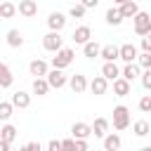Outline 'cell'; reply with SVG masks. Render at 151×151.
<instances>
[{
    "label": "cell",
    "mask_w": 151,
    "mask_h": 151,
    "mask_svg": "<svg viewBox=\"0 0 151 151\" xmlns=\"http://www.w3.org/2000/svg\"><path fill=\"white\" fill-rule=\"evenodd\" d=\"M42 47H45V50H50V52H59V50L64 47V38L59 35V31L47 33V35L42 38Z\"/></svg>",
    "instance_id": "cell-1"
},
{
    "label": "cell",
    "mask_w": 151,
    "mask_h": 151,
    "mask_svg": "<svg viewBox=\"0 0 151 151\" xmlns=\"http://www.w3.org/2000/svg\"><path fill=\"white\" fill-rule=\"evenodd\" d=\"M130 125V111L125 106H116L113 109V127L116 130H125Z\"/></svg>",
    "instance_id": "cell-2"
},
{
    "label": "cell",
    "mask_w": 151,
    "mask_h": 151,
    "mask_svg": "<svg viewBox=\"0 0 151 151\" xmlns=\"http://www.w3.org/2000/svg\"><path fill=\"white\" fill-rule=\"evenodd\" d=\"M134 33H139V35H146V33H151V14H146V12H139V14L134 17Z\"/></svg>",
    "instance_id": "cell-3"
},
{
    "label": "cell",
    "mask_w": 151,
    "mask_h": 151,
    "mask_svg": "<svg viewBox=\"0 0 151 151\" xmlns=\"http://www.w3.org/2000/svg\"><path fill=\"white\" fill-rule=\"evenodd\" d=\"M71 61H73V50H71V47H61V50L57 52V57L52 59V66H54V68H66Z\"/></svg>",
    "instance_id": "cell-4"
},
{
    "label": "cell",
    "mask_w": 151,
    "mask_h": 151,
    "mask_svg": "<svg viewBox=\"0 0 151 151\" xmlns=\"http://www.w3.org/2000/svg\"><path fill=\"white\" fill-rule=\"evenodd\" d=\"M71 132H73V137H76V139H87V137L92 134V127H90L87 123H73Z\"/></svg>",
    "instance_id": "cell-5"
},
{
    "label": "cell",
    "mask_w": 151,
    "mask_h": 151,
    "mask_svg": "<svg viewBox=\"0 0 151 151\" xmlns=\"http://www.w3.org/2000/svg\"><path fill=\"white\" fill-rule=\"evenodd\" d=\"M19 14H24V17H35V14H38V2H35V0H21V2H19Z\"/></svg>",
    "instance_id": "cell-6"
},
{
    "label": "cell",
    "mask_w": 151,
    "mask_h": 151,
    "mask_svg": "<svg viewBox=\"0 0 151 151\" xmlns=\"http://www.w3.org/2000/svg\"><path fill=\"white\" fill-rule=\"evenodd\" d=\"M64 24H66V17H64L61 12H52V14H50V19H47V26H50L52 31H61V28H64Z\"/></svg>",
    "instance_id": "cell-7"
},
{
    "label": "cell",
    "mask_w": 151,
    "mask_h": 151,
    "mask_svg": "<svg viewBox=\"0 0 151 151\" xmlns=\"http://www.w3.org/2000/svg\"><path fill=\"white\" fill-rule=\"evenodd\" d=\"M47 80H50V85H52V87H57V90H59V87H64L66 76L61 73V68H54V71H50V73H47Z\"/></svg>",
    "instance_id": "cell-8"
},
{
    "label": "cell",
    "mask_w": 151,
    "mask_h": 151,
    "mask_svg": "<svg viewBox=\"0 0 151 151\" xmlns=\"http://www.w3.org/2000/svg\"><path fill=\"white\" fill-rule=\"evenodd\" d=\"M90 38H92V31H90V26H78L76 31H73V40L76 42H90Z\"/></svg>",
    "instance_id": "cell-9"
},
{
    "label": "cell",
    "mask_w": 151,
    "mask_h": 151,
    "mask_svg": "<svg viewBox=\"0 0 151 151\" xmlns=\"http://www.w3.org/2000/svg\"><path fill=\"white\" fill-rule=\"evenodd\" d=\"M106 80H109L106 76H97V78L90 83V90H92L94 94H104V92H106V87H109V83H106Z\"/></svg>",
    "instance_id": "cell-10"
},
{
    "label": "cell",
    "mask_w": 151,
    "mask_h": 151,
    "mask_svg": "<svg viewBox=\"0 0 151 151\" xmlns=\"http://www.w3.org/2000/svg\"><path fill=\"white\" fill-rule=\"evenodd\" d=\"M31 76H35V78H42V76H47V64L42 61V59H35V61H31Z\"/></svg>",
    "instance_id": "cell-11"
},
{
    "label": "cell",
    "mask_w": 151,
    "mask_h": 151,
    "mask_svg": "<svg viewBox=\"0 0 151 151\" xmlns=\"http://www.w3.org/2000/svg\"><path fill=\"white\" fill-rule=\"evenodd\" d=\"M113 92L120 94V97L130 94V80H127V78H116V80H113Z\"/></svg>",
    "instance_id": "cell-12"
},
{
    "label": "cell",
    "mask_w": 151,
    "mask_h": 151,
    "mask_svg": "<svg viewBox=\"0 0 151 151\" xmlns=\"http://www.w3.org/2000/svg\"><path fill=\"white\" fill-rule=\"evenodd\" d=\"M120 21H123V12H120L118 7H109V9H106V24L118 26Z\"/></svg>",
    "instance_id": "cell-13"
},
{
    "label": "cell",
    "mask_w": 151,
    "mask_h": 151,
    "mask_svg": "<svg viewBox=\"0 0 151 151\" xmlns=\"http://www.w3.org/2000/svg\"><path fill=\"white\" fill-rule=\"evenodd\" d=\"M101 57H104L106 61H116V59L120 57V47H116V45H104V47H101Z\"/></svg>",
    "instance_id": "cell-14"
},
{
    "label": "cell",
    "mask_w": 151,
    "mask_h": 151,
    "mask_svg": "<svg viewBox=\"0 0 151 151\" xmlns=\"http://www.w3.org/2000/svg\"><path fill=\"white\" fill-rule=\"evenodd\" d=\"M118 73H120V68L116 66V61H106V64H104V68H101V76H106L109 80H116V78H118Z\"/></svg>",
    "instance_id": "cell-15"
},
{
    "label": "cell",
    "mask_w": 151,
    "mask_h": 151,
    "mask_svg": "<svg viewBox=\"0 0 151 151\" xmlns=\"http://www.w3.org/2000/svg\"><path fill=\"white\" fill-rule=\"evenodd\" d=\"M12 104H14V106H19V109H26V106L31 104V97H28L26 92H21V90H19V92H14V94H12Z\"/></svg>",
    "instance_id": "cell-16"
},
{
    "label": "cell",
    "mask_w": 151,
    "mask_h": 151,
    "mask_svg": "<svg viewBox=\"0 0 151 151\" xmlns=\"http://www.w3.org/2000/svg\"><path fill=\"white\" fill-rule=\"evenodd\" d=\"M134 57H137V47H134V45H130V42H127V45H123V47H120V59H123V61H127V64H130Z\"/></svg>",
    "instance_id": "cell-17"
},
{
    "label": "cell",
    "mask_w": 151,
    "mask_h": 151,
    "mask_svg": "<svg viewBox=\"0 0 151 151\" xmlns=\"http://www.w3.org/2000/svg\"><path fill=\"white\" fill-rule=\"evenodd\" d=\"M12 83V71L7 64H0V87H9Z\"/></svg>",
    "instance_id": "cell-18"
},
{
    "label": "cell",
    "mask_w": 151,
    "mask_h": 151,
    "mask_svg": "<svg viewBox=\"0 0 151 151\" xmlns=\"http://www.w3.org/2000/svg\"><path fill=\"white\" fill-rule=\"evenodd\" d=\"M106 130H109V120H106V118H97L94 125H92V132H94L97 137H104Z\"/></svg>",
    "instance_id": "cell-19"
},
{
    "label": "cell",
    "mask_w": 151,
    "mask_h": 151,
    "mask_svg": "<svg viewBox=\"0 0 151 151\" xmlns=\"http://www.w3.org/2000/svg\"><path fill=\"white\" fill-rule=\"evenodd\" d=\"M104 149H106V151H118V149H120V137H118V134L104 137Z\"/></svg>",
    "instance_id": "cell-20"
},
{
    "label": "cell",
    "mask_w": 151,
    "mask_h": 151,
    "mask_svg": "<svg viewBox=\"0 0 151 151\" xmlns=\"http://www.w3.org/2000/svg\"><path fill=\"white\" fill-rule=\"evenodd\" d=\"M85 87H87V83H85V76L76 73V76L71 78V90H73V92H83Z\"/></svg>",
    "instance_id": "cell-21"
},
{
    "label": "cell",
    "mask_w": 151,
    "mask_h": 151,
    "mask_svg": "<svg viewBox=\"0 0 151 151\" xmlns=\"http://www.w3.org/2000/svg\"><path fill=\"white\" fill-rule=\"evenodd\" d=\"M50 87H52L50 80H42V78H35V80H33V92H35V94H47Z\"/></svg>",
    "instance_id": "cell-22"
},
{
    "label": "cell",
    "mask_w": 151,
    "mask_h": 151,
    "mask_svg": "<svg viewBox=\"0 0 151 151\" xmlns=\"http://www.w3.org/2000/svg\"><path fill=\"white\" fill-rule=\"evenodd\" d=\"M0 14H2L5 19H12V17L17 14V7H14V2H9V0H5V2L0 5Z\"/></svg>",
    "instance_id": "cell-23"
},
{
    "label": "cell",
    "mask_w": 151,
    "mask_h": 151,
    "mask_svg": "<svg viewBox=\"0 0 151 151\" xmlns=\"http://www.w3.org/2000/svg\"><path fill=\"white\" fill-rule=\"evenodd\" d=\"M120 12H123V17H137L139 14V7H137V2H125V5H120Z\"/></svg>",
    "instance_id": "cell-24"
},
{
    "label": "cell",
    "mask_w": 151,
    "mask_h": 151,
    "mask_svg": "<svg viewBox=\"0 0 151 151\" xmlns=\"http://www.w3.org/2000/svg\"><path fill=\"white\" fill-rule=\"evenodd\" d=\"M7 42H9L12 47H21V42H24V38H21V33H19L17 28H12V31L7 33Z\"/></svg>",
    "instance_id": "cell-25"
},
{
    "label": "cell",
    "mask_w": 151,
    "mask_h": 151,
    "mask_svg": "<svg viewBox=\"0 0 151 151\" xmlns=\"http://www.w3.org/2000/svg\"><path fill=\"white\" fill-rule=\"evenodd\" d=\"M137 76H139V66L130 61V64H127V66L123 68V78H127V80H134Z\"/></svg>",
    "instance_id": "cell-26"
},
{
    "label": "cell",
    "mask_w": 151,
    "mask_h": 151,
    "mask_svg": "<svg viewBox=\"0 0 151 151\" xmlns=\"http://www.w3.org/2000/svg\"><path fill=\"white\" fill-rule=\"evenodd\" d=\"M97 54H101V47H99L97 42H92V40H90V42H85V57H90V59H92V57H97Z\"/></svg>",
    "instance_id": "cell-27"
},
{
    "label": "cell",
    "mask_w": 151,
    "mask_h": 151,
    "mask_svg": "<svg viewBox=\"0 0 151 151\" xmlns=\"http://www.w3.org/2000/svg\"><path fill=\"white\" fill-rule=\"evenodd\" d=\"M14 137H17V130H14L12 125H5V127L0 130V139H2V142H12Z\"/></svg>",
    "instance_id": "cell-28"
},
{
    "label": "cell",
    "mask_w": 151,
    "mask_h": 151,
    "mask_svg": "<svg viewBox=\"0 0 151 151\" xmlns=\"http://www.w3.org/2000/svg\"><path fill=\"white\" fill-rule=\"evenodd\" d=\"M134 132H137L139 137H144V134L151 132V125H149L146 120H137V123H134Z\"/></svg>",
    "instance_id": "cell-29"
},
{
    "label": "cell",
    "mask_w": 151,
    "mask_h": 151,
    "mask_svg": "<svg viewBox=\"0 0 151 151\" xmlns=\"http://www.w3.org/2000/svg\"><path fill=\"white\" fill-rule=\"evenodd\" d=\"M12 106H14L12 101H2V104H0V118H2V120H7V118L12 116Z\"/></svg>",
    "instance_id": "cell-30"
},
{
    "label": "cell",
    "mask_w": 151,
    "mask_h": 151,
    "mask_svg": "<svg viewBox=\"0 0 151 151\" xmlns=\"http://www.w3.org/2000/svg\"><path fill=\"white\" fill-rule=\"evenodd\" d=\"M139 109H142L144 113H149V111H151V94H146V97H142V99H139Z\"/></svg>",
    "instance_id": "cell-31"
},
{
    "label": "cell",
    "mask_w": 151,
    "mask_h": 151,
    "mask_svg": "<svg viewBox=\"0 0 151 151\" xmlns=\"http://www.w3.org/2000/svg\"><path fill=\"white\" fill-rule=\"evenodd\" d=\"M85 9H87L85 5H73V7H71V17H83Z\"/></svg>",
    "instance_id": "cell-32"
},
{
    "label": "cell",
    "mask_w": 151,
    "mask_h": 151,
    "mask_svg": "<svg viewBox=\"0 0 151 151\" xmlns=\"http://www.w3.org/2000/svg\"><path fill=\"white\" fill-rule=\"evenodd\" d=\"M139 64H142L144 68H151V52H144V54L139 57Z\"/></svg>",
    "instance_id": "cell-33"
},
{
    "label": "cell",
    "mask_w": 151,
    "mask_h": 151,
    "mask_svg": "<svg viewBox=\"0 0 151 151\" xmlns=\"http://www.w3.org/2000/svg\"><path fill=\"white\" fill-rule=\"evenodd\" d=\"M47 151H64V144H61L59 139H52V142L47 144Z\"/></svg>",
    "instance_id": "cell-34"
},
{
    "label": "cell",
    "mask_w": 151,
    "mask_h": 151,
    "mask_svg": "<svg viewBox=\"0 0 151 151\" xmlns=\"http://www.w3.org/2000/svg\"><path fill=\"white\" fill-rule=\"evenodd\" d=\"M142 85H144L146 90H151V68L144 71V76H142Z\"/></svg>",
    "instance_id": "cell-35"
},
{
    "label": "cell",
    "mask_w": 151,
    "mask_h": 151,
    "mask_svg": "<svg viewBox=\"0 0 151 151\" xmlns=\"http://www.w3.org/2000/svg\"><path fill=\"white\" fill-rule=\"evenodd\" d=\"M21 151H42V144H40V142H28Z\"/></svg>",
    "instance_id": "cell-36"
},
{
    "label": "cell",
    "mask_w": 151,
    "mask_h": 151,
    "mask_svg": "<svg viewBox=\"0 0 151 151\" xmlns=\"http://www.w3.org/2000/svg\"><path fill=\"white\" fill-rule=\"evenodd\" d=\"M142 47H144V52H151V33H146L142 38Z\"/></svg>",
    "instance_id": "cell-37"
},
{
    "label": "cell",
    "mask_w": 151,
    "mask_h": 151,
    "mask_svg": "<svg viewBox=\"0 0 151 151\" xmlns=\"http://www.w3.org/2000/svg\"><path fill=\"white\" fill-rule=\"evenodd\" d=\"M61 144H64V151H76V142L73 139H64Z\"/></svg>",
    "instance_id": "cell-38"
},
{
    "label": "cell",
    "mask_w": 151,
    "mask_h": 151,
    "mask_svg": "<svg viewBox=\"0 0 151 151\" xmlns=\"http://www.w3.org/2000/svg\"><path fill=\"white\" fill-rule=\"evenodd\" d=\"M76 151H87V142L85 139H76Z\"/></svg>",
    "instance_id": "cell-39"
},
{
    "label": "cell",
    "mask_w": 151,
    "mask_h": 151,
    "mask_svg": "<svg viewBox=\"0 0 151 151\" xmlns=\"http://www.w3.org/2000/svg\"><path fill=\"white\" fill-rule=\"evenodd\" d=\"M83 5H85V7H97L99 0H83Z\"/></svg>",
    "instance_id": "cell-40"
},
{
    "label": "cell",
    "mask_w": 151,
    "mask_h": 151,
    "mask_svg": "<svg viewBox=\"0 0 151 151\" xmlns=\"http://www.w3.org/2000/svg\"><path fill=\"white\" fill-rule=\"evenodd\" d=\"M0 151H9V142H2L0 139Z\"/></svg>",
    "instance_id": "cell-41"
},
{
    "label": "cell",
    "mask_w": 151,
    "mask_h": 151,
    "mask_svg": "<svg viewBox=\"0 0 151 151\" xmlns=\"http://www.w3.org/2000/svg\"><path fill=\"white\" fill-rule=\"evenodd\" d=\"M113 2H118V5H125V2H134V0H113Z\"/></svg>",
    "instance_id": "cell-42"
},
{
    "label": "cell",
    "mask_w": 151,
    "mask_h": 151,
    "mask_svg": "<svg viewBox=\"0 0 151 151\" xmlns=\"http://www.w3.org/2000/svg\"><path fill=\"white\" fill-rule=\"evenodd\" d=\"M142 151H151V146H144V149H142Z\"/></svg>",
    "instance_id": "cell-43"
},
{
    "label": "cell",
    "mask_w": 151,
    "mask_h": 151,
    "mask_svg": "<svg viewBox=\"0 0 151 151\" xmlns=\"http://www.w3.org/2000/svg\"><path fill=\"white\" fill-rule=\"evenodd\" d=\"M149 134H151V132H149Z\"/></svg>",
    "instance_id": "cell-44"
},
{
    "label": "cell",
    "mask_w": 151,
    "mask_h": 151,
    "mask_svg": "<svg viewBox=\"0 0 151 151\" xmlns=\"http://www.w3.org/2000/svg\"><path fill=\"white\" fill-rule=\"evenodd\" d=\"M9 151H12V149H9Z\"/></svg>",
    "instance_id": "cell-45"
}]
</instances>
